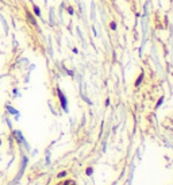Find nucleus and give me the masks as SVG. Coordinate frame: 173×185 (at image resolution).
Listing matches in <instances>:
<instances>
[{
  "label": "nucleus",
  "instance_id": "obj_1",
  "mask_svg": "<svg viewBox=\"0 0 173 185\" xmlns=\"http://www.w3.org/2000/svg\"><path fill=\"white\" fill-rule=\"evenodd\" d=\"M111 28H112V30H115V28H116V23H115V22H112V23H111Z\"/></svg>",
  "mask_w": 173,
  "mask_h": 185
},
{
  "label": "nucleus",
  "instance_id": "obj_2",
  "mask_svg": "<svg viewBox=\"0 0 173 185\" xmlns=\"http://www.w3.org/2000/svg\"><path fill=\"white\" fill-rule=\"evenodd\" d=\"M35 14H37V15H39V14H41V12H39V10H38V8H37V7H35Z\"/></svg>",
  "mask_w": 173,
  "mask_h": 185
}]
</instances>
